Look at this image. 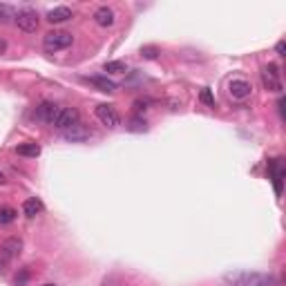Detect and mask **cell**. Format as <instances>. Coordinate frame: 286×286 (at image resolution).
Segmentation results:
<instances>
[{
    "label": "cell",
    "instance_id": "obj_1",
    "mask_svg": "<svg viewBox=\"0 0 286 286\" xmlns=\"http://www.w3.org/2000/svg\"><path fill=\"white\" fill-rule=\"evenodd\" d=\"M235 286H275V277L268 273H237L226 277Z\"/></svg>",
    "mask_w": 286,
    "mask_h": 286
},
{
    "label": "cell",
    "instance_id": "obj_2",
    "mask_svg": "<svg viewBox=\"0 0 286 286\" xmlns=\"http://www.w3.org/2000/svg\"><path fill=\"white\" fill-rule=\"evenodd\" d=\"M72 42H74V36L69 32H49L42 36V47L45 52L54 54V52H63V49L72 47Z\"/></svg>",
    "mask_w": 286,
    "mask_h": 286
},
{
    "label": "cell",
    "instance_id": "obj_3",
    "mask_svg": "<svg viewBox=\"0 0 286 286\" xmlns=\"http://www.w3.org/2000/svg\"><path fill=\"white\" fill-rule=\"evenodd\" d=\"M14 20H16V25L20 27L22 32L27 34H32L38 29V14L36 9H32V7H22V9H18L16 14H14Z\"/></svg>",
    "mask_w": 286,
    "mask_h": 286
},
{
    "label": "cell",
    "instance_id": "obj_4",
    "mask_svg": "<svg viewBox=\"0 0 286 286\" xmlns=\"http://www.w3.org/2000/svg\"><path fill=\"white\" fill-rule=\"evenodd\" d=\"M94 114H96V119L101 121V125L110 127V130H114V127L121 125V114L117 112V107H114V105L101 103V105H96Z\"/></svg>",
    "mask_w": 286,
    "mask_h": 286
},
{
    "label": "cell",
    "instance_id": "obj_5",
    "mask_svg": "<svg viewBox=\"0 0 286 286\" xmlns=\"http://www.w3.org/2000/svg\"><path fill=\"white\" fill-rule=\"evenodd\" d=\"M262 83H264V87L268 92H277V94L282 92V76H280V67H277L275 63H268L264 67V72H262Z\"/></svg>",
    "mask_w": 286,
    "mask_h": 286
},
{
    "label": "cell",
    "instance_id": "obj_6",
    "mask_svg": "<svg viewBox=\"0 0 286 286\" xmlns=\"http://www.w3.org/2000/svg\"><path fill=\"white\" fill-rule=\"evenodd\" d=\"M74 123H79V110H76V107H61L59 117L52 123V127H56L59 132H65V130L72 127Z\"/></svg>",
    "mask_w": 286,
    "mask_h": 286
},
{
    "label": "cell",
    "instance_id": "obj_7",
    "mask_svg": "<svg viewBox=\"0 0 286 286\" xmlns=\"http://www.w3.org/2000/svg\"><path fill=\"white\" fill-rule=\"evenodd\" d=\"M59 112L61 107L56 105V103L52 101H42L41 105L36 107V112H34V119L41 123H47V125H52L54 121H56V117H59Z\"/></svg>",
    "mask_w": 286,
    "mask_h": 286
},
{
    "label": "cell",
    "instance_id": "obj_8",
    "mask_svg": "<svg viewBox=\"0 0 286 286\" xmlns=\"http://www.w3.org/2000/svg\"><path fill=\"white\" fill-rule=\"evenodd\" d=\"M63 134V139L65 141H72V143H83V141H87V139L92 137V132H90V127L87 125H83V123H74L72 127H67L65 132H61Z\"/></svg>",
    "mask_w": 286,
    "mask_h": 286
},
{
    "label": "cell",
    "instance_id": "obj_9",
    "mask_svg": "<svg viewBox=\"0 0 286 286\" xmlns=\"http://www.w3.org/2000/svg\"><path fill=\"white\" fill-rule=\"evenodd\" d=\"M250 92H253V85H250L248 81H244V79H233L230 83H228V94L233 96V99H237V101L248 99Z\"/></svg>",
    "mask_w": 286,
    "mask_h": 286
},
{
    "label": "cell",
    "instance_id": "obj_10",
    "mask_svg": "<svg viewBox=\"0 0 286 286\" xmlns=\"http://www.w3.org/2000/svg\"><path fill=\"white\" fill-rule=\"evenodd\" d=\"M0 250L7 255V257H18L22 253V239L20 237H7L0 246Z\"/></svg>",
    "mask_w": 286,
    "mask_h": 286
},
{
    "label": "cell",
    "instance_id": "obj_11",
    "mask_svg": "<svg viewBox=\"0 0 286 286\" xmlns=\"http://www.w3.org/2000/svg\"><path fill=\"white\" fill-rule=\"evenodd\" d=\"M69 18H72V9H69V7H54V9L47 14V22H52V25L67 22Z\"/></svg>",
    "mask_w": 286,
    "mask_h": 286
},
{
    "label": "cell",
    "instance_id": "obj_12",
    "mask_svg": "<svg viewBox=\"0 0 286 286\" xmlns=\"http://www.w3.org/2000/svg\"><path fill=\"white\" fill-rule=\"evenodd\" d=\"M94 22L99 27H112L114 25V11L110 7H99L94 11Z\"/></svg>",
    "mask_w": 286,
    "mask_h": 286
},
{
    "label": "cell",
    "instance_id": "obj_13",
    "mask_svg": "<svg viewBox=\"0 0 286 286\" xmlns=\"http://www.w3.org/2000/svg\"><path fill=\"white\" fill-rule=\"evenodd\" d=\"M42 212V202L41 199H36V197H29V199H25L22 202V215L25 217H36V215H41Z\"/></svg>",
    "mask_w": 286,
    "mask_h": 286
},
{
    "label": "cell",
    "instance_id": "obj_14",
    "mask_svg": "<svg viewBox=\"0 0 286 286\" xmlns=\"http://www.w3.org/2000/svg\"><path fill=\"white\" fill-rule=\"evenodd\" d=\"M87 83H92L94 87H99L101 92H107V94H112V92H117V83L114 81H110L107 76H90V79H85Z\"/></svg>",
    "mask_w": 286,
    "mask_h": 286
},
{
    "label": "cell",
    "instance_id": "obj_15",
    "mask_svg": "<svg viewBox=\"0 0 286 286\" xmlns=\"http://www.w3.org/2000/svg\"><path fill=\"white\" fill-rule=\"evenodd\" d=\"M16 152L20 154V157H29V159H36L38 154H41V145L34 141H27V143H20L16 148Z\"/></svg>",
    "mask_w": 286,
    "mask_h": 286
},
{
    "label": "cell",
    "instance_id": "obj_16",
    "mask_svg": "<svg viewBox=\"0 0 286 286\" xmlns=\"http://www.w3.org/2000/svg\"><path fill=\"white\" fill-rule=\"evenodd\" d=\"M16 217H18V210H14V208H9V206L0 208V226H7V224L16 222Z\"/></svg>",
    "mask_w": 286,
    "mask_h": 286
},
{
    "label": "cell",
    "instance_id": "obj_17",
    "mask_svg": "<svg viewBox=\"0 0 286 286\" xmlns=\"http://www.w3.org/2000/svg\"><path fill=\"white\" fill-rule=\"evenodd\" d=\"M103 69L110 72V74H123V72H127V65L123 61H110V63H105Z\"/></svg>",
    "mask_w": 286,
    "mask_h": 286
},
{
    "label": "cell",
    "instance_id": "obj_18",
    "mask_svg": "<svg viewBox=\"0 0 286 286\" xmlns=\"http://www.w3.org/2000/svg\"><path fill=\"white\" fill-rule=\"evenodd\" d=\"M127 130H130V132H145V130H148V123L137 117V119H132V121L127 123Z\"/></svg>",
    "mask_w": 286,
    "mask_h": 286
},
{
    "label": "cell",
    "instance_id": "obj_19",
    "mask_svg": "<svg viewBox=\"0 0 286 286\" xmlns=\"http://www.w3.org/2000/svg\"><path fill=\"white\" fill-rule=\"evenodd\" d=\"M199 99H202V103H206V105L215 107V96L210 94V90H202V94H199Z\"/></svg>",
    "mask_w": 286,
    "mask_h": 286
},
{
    "label": "cell",
    "instance_id": "obj_20",
    "mask_svg": "<svg viewBox=\"0 0 286 286\" xmlns=\"http://www.w3.org/2000/svg\"><path fill=\"white\" fill-rule=\"evenodd\" d=\"M11 18V9L7 5H0V22H7Z\"/></svg>",
    "mask_w": 286,
    "mask_h": 286
},
{
    "label": "cell",
    "instance_id": "obj_21",
    "mask_svg": "<svg viewBox=\"0 0 286 286\" xmlns=\"http://www.w3.org/2000/svg\"><path fill=\"white\" fill-rule=\"evenodd\" d=\"M141 54L145 56V59H157V54H159V49L157 47H143Z\"/></svg>",
    "mask_w": 286,
    "mask_h": 286
},
{
    "label": "cell",
    "instance_id": "obj_22",
    "mask_svg": "<svg viewBox=\"0 0 286 286\" xmlns=\"http://www.w3.org/2000/svg\"><path fill=\"white\" fill-rule=\"evenodd\" d=\"M27 280H29V273H27V270H20L16 275V286H25Z\"/></svg>",
    "mask_w": 286,
    "mask_h": 286
},
{
    "label": "cell",
    "instance_id": "obj_23",
    "mask_svg": "<svg viewBox=\"0 0 286 286\" xmlns=\"http://www.w3.org/2000/svg\"><path fill=\"white\" fill-rule=\"evenodd\" d=\"M275 49H277V54H280V56H284V42H282V41L277 42V47H275Z\"/></svg>",
    "mask_w": 286,
    "mask_h": 286
},
{
    "label": "cell",
    "instance_id": "obj_24",
    "mask_svg": "<svg viewBox=\"0 0 286 286\" xmlns=\"http://www.w3.org/2000/svg\"><path fill=\"white\" fill-rule=\"evenodd\" d=\"M0 184H5V177H2V172H0Z\"/></svg>",
    "mask_w": 286,
    "mask_h": 286
},
{
    "label": "cell",
    "instance_id": "obj_25",
    "mask_svg": "<svg viewBox=\"0 0 286 286\" xmlns=\"http://www.w3.org/2000/svg\"><path fill=\"white\" fill-rule=\"evenodd\" d=\"M0 49H5V42H2V41H0Z\"/></svg>",
    "mask_w": 286,
    "mask_h": 286
},
{
    "label": "cell",
    "instance_id": "obj_26",
    "mask_svg": "<svg viewBox=\"0 0 286 286\" xmlns=\"http://www.w3.org/2000/svg\"><path fill=\"white\" fill-rule=\"evenodd\" d=\"M42 286H56V284H42Z\"/></svg>",
    "mask_w": 286,
    "mask_h": 286
},
{
    "label": "cell",
    "instance_id": "obj_27",
    "mask_svg": "<svg viewBox=\"0 0 286 286\" xmlns=\"http://www.w3.org/2000/svg\"><path fill=\"white\" fill-rule=\"evenodd\" d=\"M0 270H2V262H0Z\"/></svg>",
    "mask_w": 286,
    "mask_h": 286
}]
</instances>
